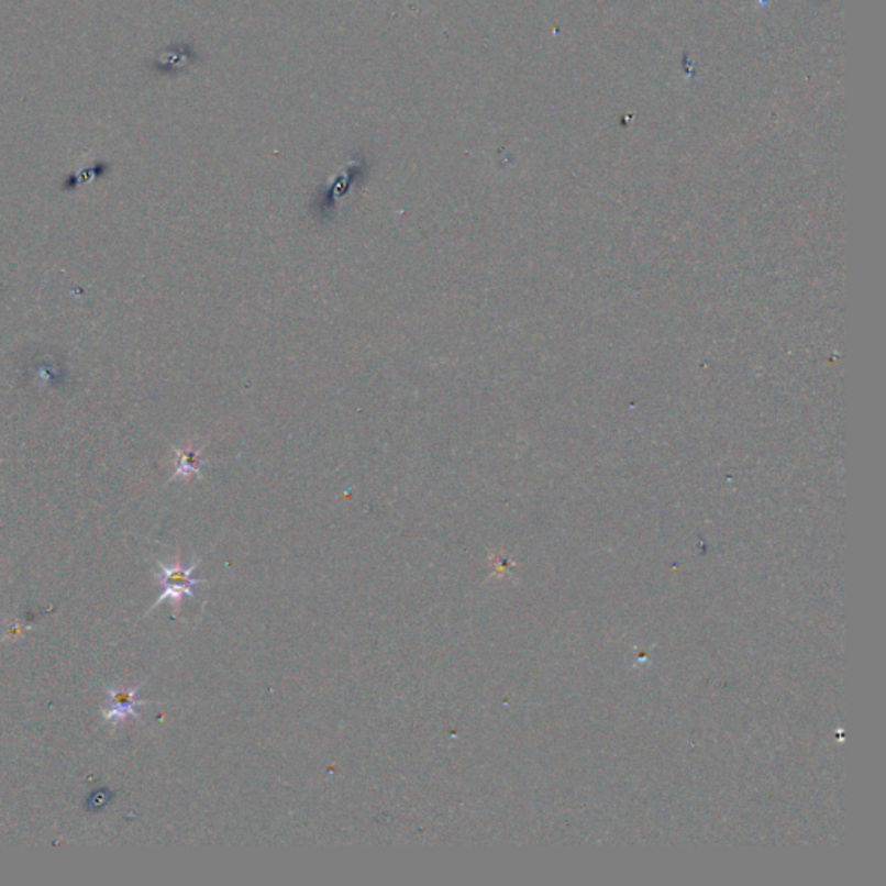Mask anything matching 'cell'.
Wrapping results in <instances>:
<instances>
[{"instance_id": "obj_2", "label": "cell", "mask_w": 886, "mask_h": 886, "mask_svg": "<svg viewBox=\"0 0 886 886\" xmlns=\"http://www.w3.org/2000/svg\"><path fill=\"white\" fill-rule=\"evenodd\" d=\"M141 689V684L134 687L125 686H111L107 689V701L102 705V713L104 720L111 728L122 724L126 719H141L139 708L144 705L151 704L147 699H139L137 693Z\"/></svg>"}, {"instance_id": "obj_1", "label": "cell", "mask_w": 886, "mask_h": 886, "mask_svg": "<svg viewBox=\"0 0 886 886\" xmlns=\"http://www.w3.org/2000/svg\"><path fill=\"white\" fill-rule=\"evenodd\" d=\"M198 565H200V560H196V562H192L189 566H184L180 562H174L170 563V565H167V563H158L155 577L159 586L163 587V592L162 596L156 599L155 605L151 606V610L156 608L159 602L171 601L174 602L175 610L179 611L184 599L195 598L196 587L204 584V580L192 577L196 566Z\"/></svg>"}]
</instances>
